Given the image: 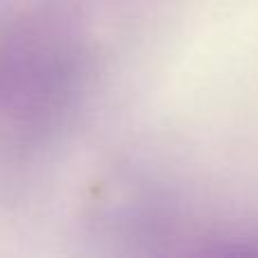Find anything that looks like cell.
Returning a JSON list of instances; mask_svg holds the SVG:
<instances>
[{
  "instance_id": "1",
  "label": "cell",
  "mask_w": 258,
  "mask_h": 258,
  "mask_svg": "<svg viewBox=\"0 0 258 258\" xmlns=\"http://www.w3.org/2000/svg\"><path fill=\"white\" fill-rule=\"evenodd\" d=\"M86 71V36L71 9L43 5L18 16L0 36V127L30 138L61 125Z\"/></svg>"
}]
</instances>
